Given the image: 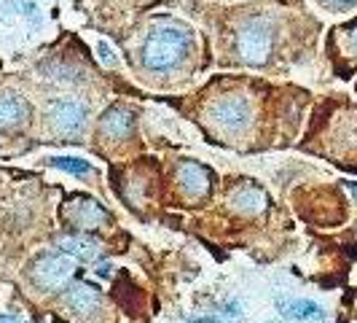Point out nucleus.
<instances>
[{
    "label": "nucleus",
    "mask_w": 357,
    "mask_h": 323,
    "mask_svg": "<svg viewBox=\"0 0 357 323\" xmlns=\"http://www.w3.org/2000/svg\"><path fill=\"white\" fill-rule=\"evenodd\" d=\"M320 3L331 11H349L357 6V0H320Z\"/></svg>",
    "instance_id": "dca6fc26"
},
{
    "label": "nucleus",
    "mask_w": 357,
    "mask_h": 323,
    "mask_svg": "<svg viewBox=\"0 0 357 323\" xmlns=\"http://www.w3.org/2000/svg\"><path fill=\"white\" fill-rule=\"evenodd\" d=\"M89 108L78 100H56L49 108V124L59 138H78L86 127Z\"/></svg>",
    "instance_id": "39448f33"
},
{
    "label": "nucleus",
    "mask_w": 357,
    "mask_h": 323,
    "mask_svg": "<svg viewBox=\"0 0 357 323\" xmlns=\"http://www.w3.org/2000/svg\"><path fill=\"white\" fill-rule=\"evenodd\" d=\"M191 49V33L178 24H161L151 30V36L143 43V65L148 71H172L185 59Z\"/></svg>",
    "instance_id": "f257e3e1"
},
{
    "label": "nucleus",
    "mask_w": 357,
    "mask_h": 323,
    "mask_svg": "<svg viewBox=\"0 0 357 323\" xmlns=\"http://www.w3.org/2000/svg\"><path fill=\"white\" fill-rule=\"evenodd\" d=\"M231 205L234 210H239V213H261L266 208V194L255 183H239L231 192Z\"/></svg>",
    "instance_id": "9b49d317"
},
{
    "label": "nucleus",
    "mask_w": 357,
    "mask_h": 323,
    "mask_svg": "<svg viewBox=\"0 0 357 323\" xmlns=\"http://www.w3.org/2000/svg\"><path fill=\"white\" fill-rule=\"evenodd\" d=\"M59 251L70 253L73 259L89 261V259H94V256L100 253V245H97V240H91V237L73 234V237H62V240H59Z\"/></svg>",
    "instance_id": "ddd939ff"
},
{
    "label": "nucleus",
    "mask_w": 357,
    "mask_h": 323,
    "mask_svg": "<svg viewBox=\"0 0 357 323\" xmlns=\"http://www.w3.org/2000/svg\"><path fill=\"white\" fill-rule=\"evenodd\" d=\"M73 227H78L81 232H91V229H102L107 224V213L100 208V202L94 199H78L73 202L70 210H68Z\"/></svg>",
    "instance_id": "0eeeda50"
},
{
    "label": "nucleus",
    "mask_w": 357,
    "mask_h": 323,
    "mask_svg": "<svg viewBox=\"0 0 357 323\" xmlns=\"http://www.w3.org/2000/svg\"><path fill=\"white\" fill-rule=\"evenodd\" d=\"M223 318L220 315H210V318H194V321H188V323H220Z\"/></svg>",
    "instance_id": "6ab92c4d"
},
{
    "label": "nucleus",
    "mask_w": 357,
    "mask_h": 323,
    "mask_svg": "<svg viewBox=\"0 0 357 323\" xmlns=\"http://www.w3.org/2000/svg\"><path fill=\"white\" fill-rule=\"evenodd\" d=\"M347 46H349V52L357 54V24L349 30V41H347Z\"/></svg>",
    "instance_id": "a211bd4d"
},
{
    "label": "nucleus",
    "mask_w": 357,
    "mask_h": 323,
    "mask_svg": "<svg viewBox=\"0 0 357 323\" xmlns=\"http://www.w3.org/2000/svg\"><path fill=\"white\" fill-rule=\"evenodd\" d=\"M97 275H102V278L110 275V264H100V267H97Z\"/></svg>",
    "instance_id": "aec40b11"
},
{
    "label": "nucleus",
    "mask_w": 357,
    "mask_h": 323,
    "mask_svg": "<svg viewBox=\"0 0 357 323\" xmlns=\"http://www.w3.org/2000/svg\"><path fill=\"white\" fill-rule=\"evenodd\" d=\"M347 189H349V192H352V197L357 199V183H347Z\"/></svg>",
    "instance_id": "412c9836"
},
{
    "label": "nucleus",
    "mask_w": 357,
    "mask_h": 323,
    "mask_svg": "<svg viewBox=\"0 0 357 323\" xmlns=\"http://www.w3.org/2000/svg\"><path fill=\"white\" fill-rule=\"evenodd\" d=\"M73 272H75V259L70 253L59 251V253H46L33 261L30 267V280L33 286L40 291H59L70 283Z\"/></svg>",
    "instance_id": "f03ea898"
},
{
    "label": "nucleus",
    "mask_w": 357,
    "mask_h": 323,
    "mask_svg": "<svg viewBox=\"0 0 357 323\" xmlns=\"http://www.w3.org/2000/svg\"><path fill=\"white\" fill-rule=\"evenodd\" d=\"M0 323H22V321H17V318H0Z\"/></svg>",
    "instance_id": "4be33fe9"
},
{
    "label": "nucleus",
    "mask_w": 357,
    "mask_h": 323,
    "mask_svg": "<svg viewBox=\"0 0 357 323\" xmlns=\"http://www.w3.org/2000/svg\"><path fill=\"white\" fill-rule=\"evenodd\" d=\"M30 116V106L22 94L14 92H3L0 94V129H11V127L27 122Z\"/></svg>",
    "instance_id": "9d476101"
},
{
    "label": "nucleus",
    "mask_w": 357,
    "mask_h": 323,
    "mask_svg": "<svg viewBox=\"0 0 357 323\" xmlns=\"http://www.w3.org/2000/svg\"><path fill=\"white\" fill-rule=\"evenodd\" d=\"M178 186L188 199H199L210 192V173L197 162H185L178 170Z\"/></svg>",
    "instance_id": "1a4fd4ad"
},
{
    "label": "nucleus",
    "mask_w": 357,
    "mask_h": 323,
    "mask_svg": "<svg viewBox=\"0 0 357 323\" xmlns=\"http://www.w3.org/2000/svg\"><path fill=\"white\" fill-rule=\"evenodd\" d=\"M132 129H135V113L124 106H113L100 119V132L107 141H124L126 135H132Z\"/></svg>",
    "instance_id": "6e6552de"
},
{
    "label": "nucleus",
    "mask_w": 357,
    "mask_h": 323,
    "mask_svg": "<svg viewBox=\"0 0 357 323\" xmlns=\"http://www.w3.org/2000/svg\"><path fill=\"white\" fill-rule=\"evenodd\" d=\"M210 116H213V124L220 132L236 135V132L248 129V124H250V103L245 97H239V94H229V97H220L218 103H213Z\"/></svg>",
    "instance_id": "20e7f679"
},
{
    "label": "nucleus",
    "mask_w": 357,
    "mask_h": 323,
    "mask_svg": "<svg viewBox=\"0 0 357 323\" xmlns=\"http://www.w3.org/2000/svg\"><path fill=\"white\" fill-rule=\"evenodd\" d=\"M11 3L17 6V11L22 14V17L30 19V24H38V22H40V17H38L36 3H30V0H11Z\"/></svg>",
    "instance_id": "2eb2a0df"
},
{
    "label": "nucleus",
    "mask_w": 357,
    "mask_h": 323,
    "mask_svg": "<svg viewBox=\"0 0 357 323\" xmlns=\"http://www.w3.org/2000/svg\"><path fill=\"white\" fill-rule=\"evenodd\" d=\"M274 46V33L264 19H250L239 27L236 33V54L250 62V65H264Z\"/></svg>",
    "instance_id": "7ed1b4c3"
},
{
    "label": "nucleus",
    "mask_w": 357,
    "mask_h": 323,
    "mask_svg": "<svg viewBox=\"0 0 357 323\" xmlns=\"http://www.w3.org/2000/svg\"><path fill=\"white\" fill-rule=\"evenodd\" d=\"M100 302H102L100 288L91 286V283H75L62 296V305L68 307L73 315H94Z\"/></svg>",
    "instance_id": "423d86ee"
},
{
    "label": "nucleus",
    "mask_w": 357,
    "mask_h": 323,
    "mask_svg": "<svg viewBox=\"0 0 357 323\" xmlns=\"http://www.w3.org/2000/svg\"><path fill=\"white\" fill-rule=\"evenodd\" d=\"M52 167L56 170H65V173H73V175H89L91 164L86 159H78V157H52L46 159Z\"/></svg>",
    "instance_id": "4468645a"
},
{
    "label": "nucleus",
    "mask_w": 357,
    "mask_h": 323,
    "mask_svg": "<svg viewBox=\"0 0 357 323\" xmlns=\"http://www.w3.org/2000/svg\"><path fill=\"white\" fill-rule=\"evenodd\" d=\"M277 310L285 318H293V321H322L325 318V310L317 302H309V299H280Z\"/></svg>",
    "instance_id": "f8f14e48"
},
{
    "label": "nucleus",
    "mask_w": 357,
    "mask_h": 323,
    "mask_svg": "<svg viewBox=\"0 0 357 323\" xmlns=\"http://www.w3.org/2000/svg\"><path fill=\"white\" fill-rule=\"evenodd\" d=\"M97 52H100V59H102L105 65H116V57H113V49L107 46L105 41H102V43L97 46Z\"/></svg>",
    "instance_id": "f3484780"
}]
</instances>
